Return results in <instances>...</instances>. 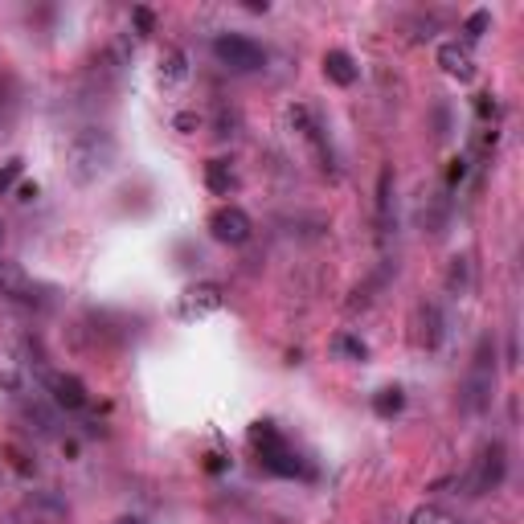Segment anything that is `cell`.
Returning a JSON list of instances; mask_svg holds the SVG:
<instances>
[{
  "mask_svg": "<svg viewBox=\"0 0 524 524\" xmlns=\"http://www.w3.org/2000/svg\"><path fill=\"white\" fill-rule=\"evenodd\" d=\"M447 336V320L439 312V303H422L418 308V344L422 348H439Z\"/></svg>",
  "mask_w": 524,
  "mask_h": 524,
  "instance_id": "14",
  "label": "cell"
},
{
  "mask_svg": "<svg viewBox=\"0 0 524 524\" xmlns=\"http://www.w3.org/2000/svg\"><path fill=\"white\" fill-rule=\"evenodd\" d=\"M439 66L447 78H459V82H471L475 78V54L467 41H443L439 46Z\"/></svg>",
  "mask_w": 524,
  "mask_h": 524,
  "instance_id": "10",
  "label": "cell"
},
{
  "mask_svg": "<svg viewBox=\"0 0 524 524\" xmlns=\"http://www.w3.org/2000/svg\"><path fill=\"white\" fill-rule=\"evenodd\" d=\"M13 520L17 524H74V512L58 492L41 488V492H25L13 504Z\"/></svg>",
  "mask_w": 524,
  "mask_h": 524,
  "instance_id": "5",
  "label": "cell"
},
{
  "mask_svg": "<svg viewBox=\"0 0 524 524\" xmlns=\"http://www.w3.org/2000/svg\"><path fill=\"white\" fill-rule=\"evenodd\" d=\"M205 189L217 197H230L238 189V172L230 168V160H209L205 164Z\"/></svg>",
  "mask_w": 524,
  "mask_h": 524,
  "instance_id": "15",
  "label": "cell"
},
{
  "mask_svg": "<svg viewBox=\"0 0 524 524\" xmlns=\"http://www.w3.org/2000/svg\"><path fill=\"white\" fill-rule=\"evenodd\" d=\"M324 78L332 86H353L361 78V66H357V58L348 50H328L324 54Z\"/></svg>",
  "mask_w": 524,
  "mask_h": 524,
  "instance_id": "12",
  "label": "cell"
},
{
  "mask_svg": "<svg viewBox=\"0 0 524 524\" xmlns=\"http://www.w3.org/2000/svg\"><path fill=\"white\" fill-rule=\"evenodd\" d=\"M50 398L58 410H86V402H91V393H86V381L78 373H54L50 377Z\"/></svg>",
  "mask_w": 524,
  "mask_h": 524,
  "instance_id": "9",
  "label": "cell"
},
{
  "mask_svg": "<svg viewBox=\"0 0 524 524\" xmlns=\"http://www.w3.org/2000/svg\"><path fill=\"white\" fill-rule=\"evenodd\" d=\"M0 385H5V389H21V361L13 353H0Z\"/></svg>",
  "mask_w": 524,
  "mask_h": 524,
  "instance_id": "22",
  "label": "cell"
},
{
  "mask_svg": "<svg viewBox=\"0 0 524 524\" xmlns=\"http://www.w3.org/2000/svg\"><path fill=\"white\" fill-rule=\"evenodd\" d=\"M156 78H160V86H164V91H172V86H181V82L189 78V54H185L181 46H164Z\"/></svg>",
  "mask_w": 524,
  "mask_h": 524,
  "instance_id": "11",
  "label": "cell"
},
{
  "mask_svg": "<svg viewBox=\"0 0 524 524\" xmlns=\"http://www.w3.org/2000/svg\"><path fill=\"white\" fill-rule=\"evenodd\" d=\"M373 410H377V418H398V414L406 410V393H402L398 385H385L377 398H373Z\"/></svg>",
  "mask_w": 524,
  "mask_h": 524,
  "instance_id": "17",
  "label": "cell"
},
{
  "mask_svg": "<svg viewBox=\"0 0 524 524\" xmlns=\"http://www.w3.org/2000/svg\"><path fill=\"white\" fill-rule=\"evenodd\" d=\"M41 291L46 287L33 283L25 275V267H17V262H0V299H9V303H46Z\"/></svg>",
  "mask_w": 524,
  "mask_h": 524,
  "instance_id": "8",
  "label": "cell"
},
{
  "mask_svg": "<svg viewBox=\"0 0 524 524\" xmlns=\"http://www.w3.org/2000/svg\"><path fill=\"white\" fill-rule=\"evenodd\" d=\"M33 197H37V185H21L17 189V201H33Z\"/></svg>",
  "mask_w": 524,
  "mask_h": 524,
  "instance_id": "31",
  "label": "cell"
},
{
  "mask_svg": "<svg viewBox=\"0 0 524 524\" xmlns=\"http://www.w3.org/2000/svg\"><path fill=\"white\" fill-rule=\"evenodd\" d=\"M250 443L258 447V459H262V467H267L271 475H283V479H291V475H303V463H299V455L283 443V434L271 426V422H258L254 430H250Z\"/></svg>",
  "mask_w": 524,
  "mask_h": 524,
  "instance_id": "4",
  "label": "cell"
},
{
  "mask_svg": "<svg viewBox=\"0 0 524 524\" xmlns=\"http://www.w3.org/2000/svg\"><path fill=\"white\" fill-rule=\"evenodd\" d=\"M217 308H222V287H217V283H197V287H189V291H185V303H181L185 316H209V312H217Z\"/></svg>",
  "mask_w": 524,
  "mask_h": 524,
  "instance_id": "13",
  "label": "cell"
},
{
  "mask_svg": "<svg viewBox=\"0 0 524 524\" xmlns=\"http://www.w3.org/2000/svg\"><path fill=\"white\" fill-rule=\"evenodd\" d=\"M213 58L230 74H258L262 66H267V50L246 33H217L213 37Z\"/></svg>",
  "mask_w": 524,
  "mask_h": 524,
  "instance_id": "3",
  "label": "cell"
},
{
  "mask_svg": "<svg viewBox=\"0 0 524 524\" xmlns=\"http://www.w3.org/2000/svg\"><path fill=\"white\" fill-rule=\"evenodd\" d=\"M13 127V95H9V82H0V140L9 136Z\"/></svg>",
  "mask_w": 524,
  "mask_h": 524,
  "instance_id": "25",
  "label": "cell"
},
{
  "mask_svg": "<svg viewBox=\"0 0 524 524\" xmlns=\"http://www.w3.org/2000/svg\"><path fill=\"white\" fill-rule=\"evenodd\" d=\"M475 111H479V115H484V119H488V115H492V119L500 115V107H496V103H488V99H479V103H475Z\"/></svg>",
  "mask_w": 524,
  "mask_h": 524,
  "instance_id": "29",
  "label": "cell"
},
{
  "mask_svg": "<svg viewBox=\"0 0 524 524\" xmlns=\"http://www.w3.org/2000/svg\"><path fill=\"white\" fill-rule=\"evenodd\" d=\"M5 455H9V459H13V467H17V471H21V475H33V471H37V463H25V455H21V451H17V447H9V451H5Z\"/></svg>",
  "mask_w": 524,
  "mask_h": 524,
  "instance_id": "28",
  "label": "cell"
},
{
  "mask_svg": "<svg viewBox=\"0 0 524 524\" xmlns=\"http://www.w3.org/2000/svg\"><path fill=\"white\" fill-rule=\"evenodd\" d=\"M131 21H136V29H140V33H152V25H156L152 9H136V13H131Z\"/></svg>",
  "mask_w": 524,
  "mask_h": 524,
  "instance_id": "27",
  "label": "cell"
},
{
  "mask_svg": "<svg viewBox=\"0 0 524 524\" xmlns=\"http://www.w3.org/2000/svg\"><path fill=\"white\" fill-rule=\"evenodd\" d=\"M0 242H5V222H0Z\"/></svg>",
  "mask_w": 524,
  "mask_h": 524,
  "instance_id": "33",
  "label": "cell"
},
{
  "mask_svg": "<svg viewBox=\"0 0 524 524\" xmlns=\"http://www.w3.org/2000/svg\"><path fill=\"white\" fill-rule=\"evenodd\" d=\"M447 291H451L455 299L471 295V258H467V254H455V258H451V267H447Z\"/></svg>",
  "mask_w": 524,
  "mask_h": 524,
  "instance_id": "16",
  "label": "cell"
},
{
  "mask_svg": "<svg viewBox=\"0 0 524 524\" xmlns=\"http://www.w3.org/2000/svg\"><path fill=\"white\" fill-rule=\"evenodd\" d=\"M209 234L222 246H242V242H250L254 222H250V213L242 205H222V209L209 213Z\"/></svg>",
  "mask_w": 524,
  "mask_h": 524,
  "instance_id": "7",
  "label": "cell"
},
{
  "mask_svg": "<svg viewBox=\"0 0 524 524\" xmlns=\"http://www.w3.org/2000/svg\"><path fill=\"white\" fill-rule=\"evenodd\" d=\"M107 524H148L144 516H115V520H107Z\"/></svg>",
  "mask_w": 524,
  "mask_h": 524,
  "instance_id": "32",
  "label": "cell"
},
{
  "mask_svg": "<svg viewBox=\"0 0 524 524\" xmlns=\"http://www.w3.org/2000/svg\"><path fill=\"white\" fill-rule=\"evenodd\" d=\"M115 156H119V144H115V136L107 127H82L66 144V177L78 189L99 185L115 168Z\"/></svg>",
  "mask_w": 524,
  "mask_h": 524,
  "instance_id": "1",
  "label": "cell"
},
{
  "mask_svg": "<svg viewBox=\"0 0 524 524\" xmlns=\"http://www.w3.org/2000/svg\"><path fill=\"white\" fill-rule=\"evenodd\" d=\"M410 524H463L455 512H447L443 504H418L410 512Z\"/></svg>",
  "mask_w": 524,
  "mask_h": 524,
  "instance_id": "19",
  "label": "cell"
},
{
  "mask_svg": "<svg viewBox=\"0 0 524 524\" xmlns=\"http://www.w3.org/2000/svg\"><path fill=\"white\" fill-rule=\"evenodd\" d=\"M213 136H217V140H234V136H238V111H230V107H222V111H217Z\"/></svg>",
  "mask_w": 524,
  "mask_h": 524,
  "instance_id": "23",
  "label": "cell"
},
{
  "mask_svg": "<svg viewBox=\"0 0 524 524\" xmlns=\"http://www.w3.org/2000/svg\"><path fill=\"white\" fill-rule=\"evenodd\" d=\"M17 177H21V160H9L5 168H0V193H9L17 185Z\"/></svg>",
  "mask_w": 524,
  "mask_h": 524,
  "instance_id": "26",
  "label": "cell"
},
{
  "mask_svg": "<svg viewBox=\"0 0 524 524\" xmlns=\"http://www.w3.org/2000/svg\"><path fill=\"white\" fill-rule=\"evenodd\" d=\"M205 467L209 471H226V459L222 455H205Z\"/></svg>",
  "mask_w": 524,
  "mask_h": 524,
  "instance_id": "30",
  "label": "cell"
},
{
  "mask_svg": "<svg viewBox=\"0 0 524 524\" xmlns=\"http://www.w3.org/2000/svg\"><path fill=\"white\" fill-rule=\"evenodd\" d=\"M377 209H381V226H389V217H393V177H389V172H381V193H377Z\"/></svg>",
  "mask_w": 524,
  "mask_h": 524,
  "instance_id": "24",
  "label": "cell"
},
{
  "mask_svg": "<svg viewBox=\"0 0 524 524\" xmlns=\"http://www.w3.org/2000/svg\"><path fill=\"white\" fill-rule=\"evenodd\" d=\"M508 475V451L504 443H488L484 451H479L471 475H467V496H488V492H500Z\"/></svg>",
  "mask_w": 524,
  "mask_h": 524,
  "instance_id": "6",
  "label": "cell"
},
{
  "mask_svg": "<svg viewBox=\"0 0 524 524\" xmlns=\"http://www.w3.org/2000/svg\"><path fill=\"white\" fill-rule=\"evenodd\" d=\"M25 430L29 434H41V439H46V434H54L58 430V418H54V410H46L41 402H33V406H25Z\"/></svg>",
  "mask_w": 524,
  "mask_h": 524,
  "instance_id": "18",
  "label": "cell"
},
{
  "mask_svg": "<svg viewBox=\"0 0 524 524\" xmlns=\"http://www.w3.org/2000/svg\"><path fill=\"white\" fill-rule=\"evenodd\" d=\"M496 398V340L484 336L475 344V357H471V369L463 377V393H459V402L467 414H484Z\"/></svg>",
  "mask_w": 524,
  "mask_h": 524,
  "instance_id": "2",
  "label": "cell"
},
{
  "mask_svg": "<svg viewBox=\"0 0 524 524\" xmlns=\"http://www.w3.org/2000/svg\"><path fill=\"white\" fill-rule=\"evenodd\" d=\"M332 353L348 357V361H365L369 357V344L357 340V336H348V332H340V336H332Z\"/></svg>",
  "mask_w": 524,
  "mask_h": 524,
  "instance_id": "20",
  "label": "cell"
},
{
  "mask_svg": "<svg viewBox=\"0 0 524 524\" xmlns=\"http://www.w3.org/2000/svg\"><path fill=\"white\" fill-rule=\"evenodd\" d=\"M488 25H492V13H488V9H475V13L463 21V41H467V46H471V41L484 37V33H488Z\"/></svg>",
  "mask_w": 524,
  "mask_h": 524,
  "instance_id": "21",
  "label": "cell"
}]
</instances>
